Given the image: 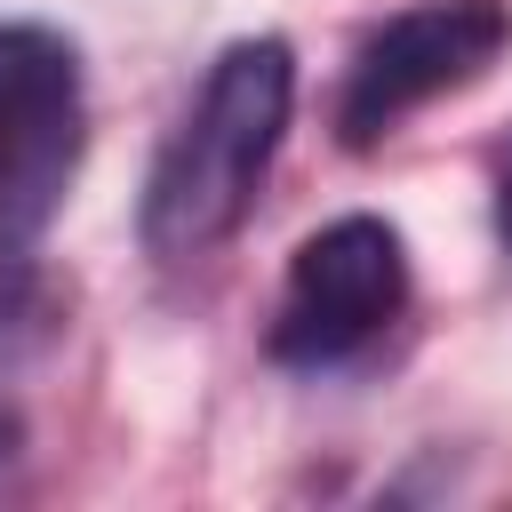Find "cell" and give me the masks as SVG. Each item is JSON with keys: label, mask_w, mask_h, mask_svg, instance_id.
I'll use <instances>...</instances> for the list:
<instances>
[{"label": "cell", "mask_w": 512, "mask_h": 512, "mask_svg": "<svg viewBox=\"0 0 512 512\" xmlns=\"http://www.w3.org/2000/svg\"><path fill=\"white\" fill-rule=\"evenodd\" d=\"M288 104H296L288 40L256 32V40H232L208 64L200 96L160 136L152 176H144V208H136V232L160 264H192L248 224V208H256V192L280 160Z\"/></svg>", "instance_id": "1"}, {"label": "cell", "mask_w": 512, "mask_h": 512, "mask_svg": "<svg viewBox=\"0 0 512 512\" xmlns=\"http://www.w3.org/2000/svg\"><path fill=\"white\" fill-rule=\"evenodd\" d=\"M80 136L88 96L72 40L48 24H0V264H24V248L64 208Z\"/></svg>", "instance_id": "2"}, {"label": "cell", "mask_w": 512, "mask_h": 512, "mask_svg": "<svg viewBox=\"0 0 512 512\" xmlns=\"http://www.w3.org/2000/svg\"><path fill=\"white\" fill-rule=\"evenodd\" d=\"M504 40H512V8L504 0H424V8L384 16L352 48V72H344V96H336V136L352 152L384 144L432 96L472 88L504 56Z\"/></svg>", "instance_id": "3"}, {"label": "cell", "mask_w": 512, "mask_h": 512, "mask_svg": "<svg viewBox=\"0 0 512 512\" xmlns=\"http://www.w3.org/2000/svg\"><path fill=\"white\" fill-rule=\"evenodd\" d=\"M408 304V248L384 216H336L320 224L280 280L272 304V360L288 368H336L368 352Z\"/></svg>", "instance_id": "4"}, {"label": "cell", "mask_w": 512, "mask_h": 512, "mask_svg": "<svg viewBox=\"0 0 512 512\" xmlns=\"http://www.w3.org/2000/svg\"><path fill=\"white\" fill-rule=\"evenodd\" d=\"M16 464H24V416H16L8 400H0V480H8Z\"/></svg>", "instance_id": "5"}, {"label": "cell", "mask_w": 512, "mask_h": 512, "mask_svg": "<svg viewBox=\"0 0 512 512\" xmlns=\"http://www.w3.org/2000/svg\"><path fill=\"white\" fill-rule=\"evenodd\" d=\"M496 216H504V240H512V176H504V200H496Z\"/></svg>", "instance_id": "6"}]
</instances>
